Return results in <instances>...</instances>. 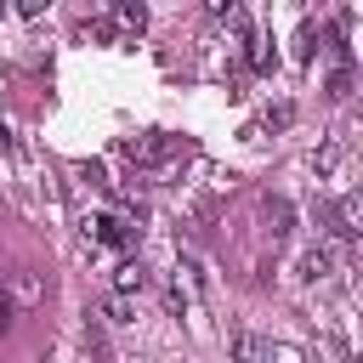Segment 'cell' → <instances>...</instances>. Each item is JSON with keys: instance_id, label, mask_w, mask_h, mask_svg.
Segmentation results:
<instances>
[{"instance_id": "obj_4", "label": "cell", "mask_w": 363, "mask_h": 363, "mask_svg": "<svg viewBox=\"0 0 363 363\" xmlns=\"http://www.w3.org/2000/svg\"><path fill=\"white\" fill-rule=\"evenodd\" d=\"M267 340L261 335H233V363H267Z\"/></svg>"}, {"instance_id": "obj_15", "label": "cell", "mask_w": 363, "mask_h": 363, "mask_svg": "<svg viewBox=\"0 0 363 363\" xmlns=\"http://www.w3.org/2000/svg\"><path fill=\"white\" fill-rule=\"evenodd\" d=\"M289 119H295V108H289V102H278V108H267V125H289Z\"/></svg>"}, {"instance_id": "obj_2", "label": "cell", "mask_w": 363, "mask_h": 363, "mask_svg": "<svg viewBox=\"0 0 363 363\" xmlns=\"http://www.w3.org/2000/svg\"><path fill=\"white\" fill-rule=\"evenodd\" d=\"M142 227H130V216H85V238L108 244V250H130Z\"/></svg>"}, {"instance_id": "obj_14", "label": "cell", "mask_w": 363, "mask_h": 363, "mask_svg": "<svg viewBox=\"0 0 363 363\" xmlns=\"http://www.w3.org/2000/svg\"><path fill=\"white\" fill-rule=\"evenodd\" d=\"M85 34H91V40H113V23H108V17H91Z\"/></svg>"}, {"instance_id": "obj_6", "label": "cell", "mask_w": 363, "mask_h": 363, "mask_svg": "<svg viewBox=\"0 0 363 363\" xmlns=\"http://www.w3.org/2000/svg\"><path fill=\"white\" fill-rule=\"evenodd\" d=\"M147 284V272H142V261H119V272H113V289L119 295H136Z\"/></svg>"}, {"instance_id": "obj_8", "label": "cell", "mask_w": 363, "mask_h": 363, "mask_svg": "<svg viewBox=\"0 0 363 363\" xmlns=\"http://www.w3.org/2000/svg\"><path fill=\"white\" fill-rule=\"evenodd\" d=\"M272 62H278V51H272V40H267V34H250V68H255V74H267Z\"/></svg>"}, {"instance_id": "obj_10", "label": "cell", "mask_w": 363, "mask_h": 363, "mask_svg": "<svg viewBox=\"0 0 363 363\" xmlns=\"http://www.w3.org/2000/svg\"><path fill=\"white\" fill-rule=\"evenodd\" d=\"M329 96H335V102H340V96H352V68H346V62L329 74Z\"/></svg>"}, {"instance_id": "obj_13", "label": "cell", "mask_w": 363, "mask_h": 363, "mask_svg": "<svg viewBox=\"0 0 363 363\" xmlns=\"http://www.w3.org/2000/svg\"><path fill=\"white\" fill-rule=\"evenodd\" d=\"M301 272H306V278H323V272H329V250H306Z\"/></svg>"}, {"instance_id": "obj_7", "label": "cell", "mask_w": 363, "mask_h": 363, "mask_svg": "<svg viewBox=\"0 0 363 363\" xmlns=\"http://www.w3.org/2000/svg\"><path fill=\"white\" fill-rule=\"evenodd\" d=\"M102 318H108V323H130V318H136V295H119V289H113V295L102 301Z\"/></svg>"}, {"instance_id": "obj_11", "label": "cell", "mask_w": 363, "mask_h": 363, "mask_svg": "<svg viewBox=\"0 0 363 363\" xmlns=\"http://www.w3.org/2000/svg\"><path fill=\"white\" fill-rule=\"evenodd\" d=\"M312 164H318V176H329V170H335V164H340V142H323V147H318V159H312Z\"/></svg>"}, {"instance_id": "obj_5", "label": "cell", "mask_w": 363, "mask_h": 363, "mask_svg": "<svg viewBox=\"0 0 363 363\" xmlns=\"http://www.w3.org/2000/svg\"><path fill=\"white\" fill-rule=\"evenodd\" d=\"M113 23L130 28V34H142V28H147V6H142V0H119V6H113Z\"/></svg>"}, {"instance_id": "obj_9", "label": "cell", "mask_w": 363, "mask_h": 363, "mask_svg": "<svg viewBox=\"0 0 363 363\" xmlns=\"http://www.w3.org/2000/svg\"><path fill=\"white\" fill-rule=\"evenodd\" d=\"M312 45H318V23L306 17V23H301V34H295V57H301V62H312Z\"/></svg>"}, {"instance_id": "obj_3", "label": "cell", "mask_w": 363, "mask_h": 363, "mask_svg": "<svg viewBox=\"0 0 363 363\" xmlns=\"http://www.w3.org/2000/svg\"><path fill=\"white\" fill-rule=\"evenodd\" d=\"M329 233H335V238H357V233H363V199H357V193L335 199V210H329Z\"/></svg>"}, {"instance_id": "obj_1", "label": "cell", "mask_w": 363, "mask_h": 363, "mask_svg": "<svg viewBox=\"0 0 363 363\" xmlns=\"http://www.w3.org/2000/svg\"><path fill=\"white\" fill-rule=\"evenodd\" d=\"M119 153H125L130 164H164V159L187 153V142H176V136H164V130H142V136H125Z\"/></svg>"}, {"instance_id": "obj_16", "label": "cell", "mask_w": 363, "mask_h": 363, "mask_svg": "<svg viewBox=\"0 0 363 363\" xmlns=\"http://www.w3.org/2000/svg\"><path fill=\"white\" fill-rule=\"evenodd\" d=\"M6 323H11V295L0 289V329H6Z\"/></svg>"}, {"instance_id": "obj_12", "label": "cell", "mask_w": 363, "mask_h": 363, "mask_svg": "<svg viewBox=\"0 0 363 363\" xmlns=\"http://www.w3.org/2000/svg\"><path fill=\"white\" fill-rule=\"evenodd\" d=\"M267 221H272V233H289V204L284 199H267Z\"/></svg>"}]
</instances>
